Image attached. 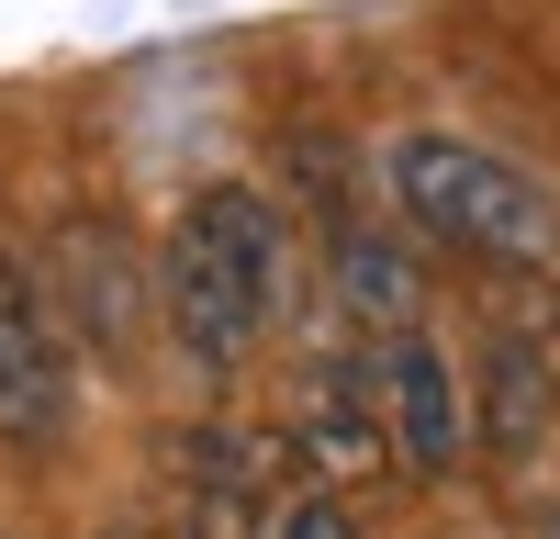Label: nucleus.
<instances>
[{
	"mask_svg": "<svg viewBox=\"0 0 560 539\" xmlns=\"http://www.w3.org/2000/svg\"><path fill=\"white\" fill-rule=\"evenodd\" d=\"M292 282H303V237L258 180H213L168 214V248H158V314L191 371H247L258 337L292 314Z\"/></svg>",
	"mask_w": 560,
	"mask_h": 539,
	"instance_id": "nucleus-1",
	"label": "nucleus"
},
{
	"mask_svg": "<svg viewBox=\"0 0 560 539\" xmlns=\"http://www.w3.org/2000/svg\"><path fill=\"white\" fill-rule=\"evenodd\" d=\"M382 192H393V214L415 237H438L459 259H493V270H549L560 259V192L527 158H504L459 124L382 135Z\"/></svg>",
	"mask_w": 560,
	"mask_h": 539,
	"instance_id": "nucleus-2",
	"label": "nucleus"
},
{
	"mask_svg": "<svg viewBox=\"0 0 560 539\" xmlns=\"http://www.w3.org/2000/svg\"><path fill=\"white\" fill-rule=\"evenodd\" d=\"M147 303H158V270H135L113 214H68L57 237H45V314L68 326V348L124 359L147 337Z\"/></svg>",
	"mask_w": 560,
	"mask_h": 539,
	"instance_id": "nucleus-3",
	"label": "nucleus"
},
{
	"mask_svg": "<svg viewBox=\"0 0 560 539\" xmlns=\"http://www.w3.org/2000/svg\"><path fill=\"white\" fill-rule=\"evenodd\" d=\"M370 393H382V427H393V461L404 472H459L471 461V393H459V359L427 337V326H404L370 348Z\"/></svg>",
	"mask_w": 560,
	"mask_h": 539,
	"instance_id": "nucleus-4",
	"label": "nucleus"
},
{
	"mask_svg": "<svg viewBox=\"0 0 560 539\" xmlns=\"http://www.w3.org/2000/svg\"><path fill=\"white\" fill-rule=\"evenodd\" d=\"M68 427V326L45 314V282L0 259V449H45Z\"/></svg>",
	"mask_w": 560,
	"mask_h": 539,
	"instance_id": "nucleus-5",
	"label": "nucleus"
},
{
	"mask_svg": "<svg viewBox=\"0 0 560 539\" xmlns=\"http://www.w3.org/2000/svg\"><path fill=\"white\" fill-rule=\"evenodd\" d=\"M292 449H303V472L337 483V494L393 472V427H382V393H370V348L303 371V393H292Z\"/></svg>",
	"mask_w": 560,
	"mask_h": 539,
	"instance_id": "nucleus-6",
	"label": "nucleus"
},
{
	"mask_svg": "<svg viewBox=\"0 0 560 539\" xmlns=\"http://www.w3.org/2000/svg\"><path fill=\"white\" fill-rule=\"evenodd\" d=\"M325 293H337V314L359 326V348L427 326V270H415V248L382 237V225H359V214L325 225Z\"/></svg>",
	"mask_w": 560,
	"mask_h": 539,
	"instance_id": "nucleus-7",
	"label": "nucleus"
},
{
	"mask_svg": "<svg viewBox=\"0 0 560 539\" xmlns=\"http://www.w3.org/2000/svg\"><path fill=\"white\" fill-rule=\"evenodd\" d=\"M258 539H348V494L314 483L303 461H280L269 494H258Z\"/></svg>",
	"mask_w": 560,
	"mask_h": 539,
	"instance_id": "nucleus-8",
	"label": "nucleus"
},
{
	"mask_svg": "<svg viewBox=\"0 0 560 539\" xmlns=\"http://www.w3.org/2000/svg\"><path fill=\"white\" fill-rule=\"evenodd\" d=\"M549 359H560V326H549Z\"/></svg>",
	"mask_w": 560,
	"mask_h": 539,
	"instance_id": "nucleus-9",
	"label": "nucleus"
}]
</instances>
